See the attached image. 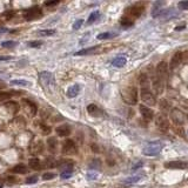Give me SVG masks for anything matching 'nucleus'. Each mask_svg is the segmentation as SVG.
<instances>
[{"label": "nucleus", "mask_w": 188, "mask_h": 188, "mask_svg": "<svg viewBox=\"0 0 188 188\" xmlns=\"http://www.w3.org/2000/svg\"><path fill=\"white\" fill-rule=\"evenodd\" d=\"M55 178V174L54 173H44L42 174V179L44 180H52V179H54Z\"/></svg>", "instance_id": "nucleus-36"}, {"label": "nucleus", "mask_w": 188, "mask_h": 188, "mask_svg": "<svg viewBox=\"0 0 188 188\" xmlns=\"http://www.w3.org/2000/svg\"><path fill=\"white\" fill-rule=\"evenodd\" d=\"M100 165H101V164H100V161L95 159V160L93 161V164L90 165V168H94V167H99V166H100Z\"/></svg>", "instance_id": "nucleus-46"}, {"label": "nucleus", "mask_w": 188, "mask_h": 188, "mask_svg": "<svg viewBox=\"0 0 188 188\" xmlns=\"http://www.w3.org/2000/svg\"><path fill=\"white\" fill-rule=\"evenodd\" d=\"M80 92V86L79 85H73L67 90V97L68 98H75Z\"/></svg>", "instance_id": "nucleus-20"}, {"label": "nucleus", "mask_w": 188, "mask_h": 188, "mask_svg": "<svg viewBox=\"0 0 188 188\" xmlns=\"http://www.w3.org/2000/svg\"><path fill=\"white\" fill-rule=\"evenodd\" d=\"M83 19H79V20H76V21L74 23V25H73V28H74V30H79V28L83 26Z\"/></svg>", "instance_id": "nucleus-39"}, {"label": "nucleus", "mask_w": 188, "mask_h": 188, "mask_svg": "<svg viewBox=\"0 0 188 188\" xmlns=\"http://www.w3.org/2000/svg\"><path fill=\"white\" fill-rule=\"evenodd\" d=\"M185 30V25H181V26H176L175 27V31H182Z\"/></svg>", "instance_id": "nucleus-50"}, {"label": "nucleus", "mask_w": 188, "mask_h": 188, "mask_svg": "<svg viewBox=\"0 0 188 188\" xmlns=\"http://www.w3.org/2000/svg\"><path fill=\"white\" fill-rule=\"evenodd\" d=\"M40 80H41V83H42V86H54V83H55V80H54V75L51 73V72H41L40 73Z\"/></svg>", "instance_id": "nucleus-9"}, {"label": "nucleus", "mask_w": 188, "mask_h": 188, "mask_svg": "<svg viewBox=\"0 0 188 188\" xmlns=\"http://www.w3.org/2000/svg\"><path fill=\"white\" fill-rule=\"evenodd\" d=\"M165 167L166 168H171V169H181V171H185V169H188V161L173 160V161L166 162Z\"/></svg>", "instance_id": "nucleus-5"}, {"label": "nucleus", "mask_w": 188, "mask_h": 188, "mask_svg": "<svg viewBox=\"0 0 188 188\" xmlns=\"http://www.w3.org/2000/svg\"><path fill=\"white\" fill-rule=\"evenodd\" d=\"M41 45H42V41H40V40H39V41H30V42H28V46H30V47H33V48H34V47L38 48V47H40Z\"/></svg>", "instance_id": "nucleus-38"}, {"label": "nucleus", "mask_w": 188, "mask_h": 188, "mask_svg": "<svg viewBox=\"0 0 188 188\" xmlns=\"http://www.w3.org/2000/svg\"><path fill=\"white\" fill-rule=\"evenodd\" d=\"M5 108L8 109L9 113H18L19 109H20V106L18 102H14V101H8L5 104Z\"/></svg>", "instance_id": "nucleus-19"}, {"label": "nucleus", "mask_w": 188, "mask_h": 188, "mask_svg": "<svg viewBox=\"0 0 188 188\" xmlns=\"http://www.w3.org/2000/svg\"><path fill=\"white\" fill-rule=\"evenodd\" d=\"M139 109H140V113H141V115L143 116L145 120L146 121L153 120V118H154V112H153V109H150L148 106L140 105Z\"/></svg>", "instance_id": "nucleus-13"}, {"label": "nucleus", "mask_w": 188, "mask_h": 188, "mask_svg": "<svg viewBox=\"0 0 188 188\" xmlns=\"http://www.w3.org/2000/svg\"><path fill=\"white\" fill-rule=\"evenodd\" d=\"M12 57H8V55H0V61H7L11 60Z\"/></svg>", "instance_id": "nucleus-48"}, {"label": "nucleus", "mask_w": 188, "mask_h": 188, "mask_svg": "<svg viewBox=\"0 0 188 188\" xmlns=\"http://www.w3.org/2000/svg\"><path fill=\"white\" fill-rule=\"evenodd\" d=\"M11 85H15V86H31L32 83L26 80H12Z\"/></svg>", "instance_id": "nucleus-28"}, {"label": "nucleus", "mask_w": 188, "mask_h": 188, "mask_svg": "<svg viewBox=\"0 0 188 188\" xmlns=\"http://www.w3.org/2000/svg\"><path fill=\"white\" fill-rule=\"evenodd\" d=\"M167 72H168V66L165 61H161L157 67V71H155V75L159 76L160 79H162L164 81H166L167 79Z\"/></svg>", "instance_id": "nucleus-11"}, {"label": "nucleus", "mask_w": 188, "mask_h": 188, "mask_svg": "<svg viewBox=\"0 0 188 188\" xmlns=\"http://www.w3.org/2000/svg\"><path fill=\"white\" fill-rule=\"evenodd\" d=\"M12 172L17 174H25L27 173V168L26 166L23 165V164H19V165H15L13 168H12Z\"/></svg>", "instance_id": "nucleus-23"}, {"label": "nucleus", "mask_w": 188, "mask_h": 188, "mask_svg": "<svg viewBox=\"0 0 188 188\" xmlns=\"http://www.w3.org/2000/svg\"><path fill=\"white\" fill-rule=\"evenodd\" d=\"M187 120H188V115H187Z\"/></svg>", "instance_id": "nucleus-53"}, {"label": "nucleus", "mask_w": 188, "mask_h": 188, "mask_svg": "<svg viewBox=\"0 0 188 188\" xmlns=\"http://www.w3.org/2000/svg\"><path fill=\"white\" fill-rule=\"evenodd\" d=\"M141 166H142V162H139V164H136L135 166H133V168H132V169H133V171H136V169H138V168H140Z\"/></svg>", "instance_id": "nucleus-49"}, {"label": "nucleus", "mask_w": 188, "mask_h": 188, "mask_svg": "<svg viewBox=\"0 0 188 188\" xmlns=\"http://www.w3.org/2000/svg\"><path fill=\"white\" fill-rule=\"evenodd\" d=\"M179 8L182 9V11H185V9H188V1H180L179 2Z\"/></svg>", "instance_id": "nucleus-40"}, {"label": "nucleus", "mask_w": 188, "mask_h": 188, "mask_svg": "<svg viewBox=\"0 0 188 188\" xmlns=\"http://www.w3.org/2000/svg\"><path fill=\"white\" fill-rule=\"evenodd\" d=\"M188 59V52H176L172 58L171 61V68L174 69L175 67H178L181 62H183L185 60Z\"/></svg>", "instance_id": "nucleus-4"}, {"label": "nucleus", "mask_w": 188, "mask_h": 188, "mask_svg": "<svg viewBox=\"0 0 188 188\" xmlns=\"http://www.w3.org/2000/svg\"><path fill=\"white\" fill-rule=\"evenodd\" d=\"M55 33L54 30H41L38 31V34L41 35V37H50V35H53Z\"/></svg>", "instance_id": "nucleus-30"}, {"label": "nucleus", "mask_w": 188, "mask_h": 188, "mask_svg": "<svg viewBox=\"0 0 188 188\" xmlns=\"http://www.w3.org/2000/svg\"><path fill=\"white\" fill-rule=\"evenodd\" d=\"M6 181H7L8 183H17L18 182L17 178H14V176H8L7 179H6Z\"/></svg>", "instance_id": "nucleus-45"}, {"label": "nucleus", "mask_w": 188, "mask_h": 188, "mask_svg": "<svg viewBox=\"0 0 188 188\" xmlns=\"http://www.w3.org/2000/svg\"><path fill=\"white\" fill-rule=\"evenodd\" d=\"M2 15H4V17L7 19V20H9V19H11V18L14 15V12H13V11H7V12H4V13H2Z\"/></svg>", "instance_id": "nucleus-41"}, {"label": "nucleus", "mask_w": 188, "mask_h": 188, "mask_svg": "<svg viewBox=\"0 0 188 188\" xmlns=\"http://www.w3.org/2000/svg\"><path fill=\"white\" fill-rule=\"evenodd\" d=\"M99 15H100L99 11H94V12H92L90 15V18H88V20H87V24H93L97 19H98Z\"/></svg>", "instance_id": "nucleus-32"}, {"label": "nucleus", "mask_w": 188, "mask_h": 188, "mask_svg": "<svg viewBox=\"0 0 188 188\" xmlns=\"http://www.w3.org/2000/svg\"><path fill=\"white\" fill-rule=\"evenodd\" d=\"M44 150V145L40 140H37V141H32L30 145V153L31 154H34V155H38V154H41Z\"/></svg>", "instance_id": "nucleus-14"}, {"label": "nucleus", "mask_w": 188, "mask_h": 188, "mask_svg": "<svg viewBox=\"0 0 188 188\" xmlns=\"http://www.w3.org/2000/svg\"><path fill=\"white\" fill-rule=\"evenodd\" d=\"M58 4H59V1H57V0L55 1H46L45 2L46 6H53V5H58Z\"/></svg>", "instance_id": "nucleus-47"}, {"label": "nucleus", "mask_w": 188, "mask_h": 188, "mask_svg": "<svg viewBox=\"0 0 188 188\" xmlns=\"http://www.w3.org/2000/svg\"><path fill=\"white\" fill-rule=\"evenodd\" d=\"M121 26H123V27H131V26H133V20L132 19H129V18H122L121 19Z\"/></svg>", "instance_id": "nucleus-29"}, {"label": "nucleus", "mask_w": 188, "mask_h": 188, "mask_svg": "<svg viewBox=\"0 0 188 188\" xmlns=\"http://www.w3.org/2000/svg\"><path fill=\"white\" fill-rule=\"evenodd\" d=\"M87 112L90 113V115L94 116V118H100V116L104 115L102 111L97 105H94V104H90V105L87 106Z\"/></svg>", "instance_id": "nucleus-15"}, {"label": "nucleus", "mask_w": 188, "mask_h": 188, "mask_svg": "<svg viewBox=\"0 0 188 188\" xmlns=\"http://www.w3.org/2000/svg\"><path fill=\"white\" fill-rule=\"evenodd\" d=\"M152 83H153V87L155 90L157 94H161L164 92V86H165V81L162 79H160L159 76L154 74L152 76Z\"/></svg>", "instance_id": "nucleus-12"}, {"label": "nucleus", "mask_w": 188, "mask_h": 188, "mask_svg": "<svg viewBox=\"0 0 188 188\" xmlns=\"http://www.w3.org/2000/svg\"><path fill=\"white\" fill-rule=\"evenodd\" d=\"M187 133H188V131H187Z\"/></svg>", "instance_id": "nucleus-54"}, {"label": "nucleus", "mask_w": 188, "mask_h": 188, "mask_svg": "<svg viewBox=\"0 0 188 188\" xmlns=\"http://www.w3.org/2000/svg\"><path fill=\"white\" fill-rule=\"evenodd\" d=\"M87 178H88L90 180H95V179L98 178V173H94V172H88V173H87Z\"/></svg>", "instance_id": "nucleus-42"}, {"label": "nucleus", "mask_w": 188, "mask_h": 188, "mask_svg": "<svg viewBox=\"0 0 188 188\" xmlns=\"http://www.w3.org/2000/svg\"><path fill=\"white\" fill-rule=\"evenodd\" d=\"M46 167H58V161L57 160H54L52 158H48L46 160V164H45Z\"/></svg>", "instance_id": "nucleus-34"}, {"label": "nucleus", "mask_w": 188, "mask_h": 188, "mask_svg": "<svg viewBox=\"0 0 188 188\" xmlns=\"http://www.w3.org/2000/svg\"><path fill=\"white\" fill-rule=\"evenodd\" d=\"M128 13L132 15V17H134V18H138V17H140V15L143 13V7H142V6H140V5L132 6V7L129 8Z\"/></svg>", "instance_id": "nucleus-18"}, {"label": "nucleus", "mask_w": 188, "mask_h": 188, "mask_svg": "<svg viewBox=\"0 0 188 188\" xmlns=\"http://www.w3.org/2000/svg\"><path fill=\"white\" fill-rule=\"evenodd\" d=\"M140 97H141V100H142L145 104H147L148 106H154L157 105V99H155V95L150 92L149 87H143L140 90Z\"/></svg>", "instance_id": "nucleus-3"}, {"label": "nucleus", "mask_w": 188, "mask_h": 188, "mask_svg": "<svg viewBox=\"0 0 188 188\" xmlns=\"http://www.w3.org/2000/svg\"><path fill=\"white\" fill-rule=\"evenodd\" d=\"M1 187H2V185H1V183H0V188H1Z\"/></svg>", "instance_id": "nucleus-52"}, {"label": "nucleus", "mask_w": 188, "mask_h": 188, "mask_svg": "<svg viewBox=\"0 0 188 188\" xmlns=\"http://www.w3.org/2000/svg\"><path fill=\"white\" fill-rule=\"evenodd\" d=\"M171 115H172V121L174 122L175 127H182L183 126L185 116H183V113L181 112V111L174 108L173 111H172V113H171Z\"/></svg>", "instance_id": "nucleus-8"}, {"label": "nucleus", "mask_w": 188, "mask_h": 188, "mask_svg": "<svg viewBox=\"0 0 188 188\" xmlns=\"http://www.w3.org/2000/svg\"><path fill=\"white\" fill-rule=\"evenodd\" d=\"M55 132L59 136H68L72 131H71V127L68 125H61V126L55 128Z\"/></svg>", "instance_id": "nucleus-17"}, {"label": "nucleus", "mask_w": 188, "mask_h": 188, "mask_svg": "<svg viewBox=\"0 0 188 188\" xmlns=\"http://www.w3.org/2000/svg\"><path fill=\"white\" fill-rule=\"evenodd\" d=\"M24 107L27 108V112L30 113L31 115H35L37 114V106L34 105V102H32L27 99H24L23 100Z\"/></svg>", "instance_id": "nucleus-16"}, {"label": "nucleus", "mask_w": 188, "mask_h": 188, "mask_svg": "<svg viewBox=\"0 0 188 188\" xmlns=\"http://www.w3.org/2000/svg\"><path fill=\"white\" fill-rule=\"evenodd\" d=\"M72 174H73V171H72V168H68V169H65V171H62V173H61V179H68V178H71L72 176Z\"/></svg>", "instance_id": "nucleus-33"}, {"label": "nucleus", "mask_w": 188, "mask_h": 188, "mask_svg": "<svg viewBox=\"0 0 188 188\" xmlns=\"http://www.w3.org/2000/svg\"><path fill=\"white\" fill-rule=\"evenodd\" d=\"M164 148V143L160 142V141H153V142H149L146 145V147L143 148L142 153L143 155L146 157H155L158 155L159 153Z\"/></svg>", "instance_id": "nucleus-2"}, {"label": "nucleus", "mask_w": 188, "mask_h": 188, "mask_svg": "<svg viewBox=\"0 0 188 188\" xmlns=\"http://www.w3.org/2000/svg\"><path fill=\"white\" fill-rule=\"evenodd\" d=\"M126 62H127V59L125 57H116L115 59H113L112 65L114 67H122L126 65Z\"/></svg>", "instance_id": "nucleus-21"}, {"label": "nucleus", "mask_w": 188, "mask_h": 188, "mask_svg": "<svg viewBox=\"0 0 188 188\" xmlns=\"http://www.w3.org/2000/svg\"><path fill=\"white\" fill-rule=\"evenodd\" d=\"M47 145H48V148L51 152H54V150L57 149V147H58V140L55 139V138H50L48 140H47Z\"/></svg>", "instance_id": "nucleus-24"}, {"label": "nucleus", "mask_w": 188, "mask_h": 188, "mask_svg": "<svg viewBox=\"0 0 188 188\" xmlns=\"http://www.w3.org/2000/svg\"><path fill=\"white\" fill-rule=\"evenodd\" d=\"M155 125H157V127L159 129L166 132L169 128V121H168V119H167V116H166L165 114L159 113L158 115H157V118H155Z\"/></svg>", "instance_id": "nucleus-6"}, {"label": "nucleus", "mask_w": 188, "mask_h": 188, "mask_svg": "<svg viewBox=\"0 0 188 188\" xmlns=\"http://www.w3.org/2000/svg\"><path fill=\"white\" fill-rule=\"evenodd\" d=\"M18 44L15 42V41H4V42H1V46L2 47H14L17 46Z\"/></svg>", "instance_id": "nucleus-37"}, {"label": "nucleus", "mask_w": 188, "mask_h": 188, "mask_svg": "<svg viewBox=\"0 0 188 188\" xmlns=\"http://www.w3.org/2000/svg\"><path fill=\"white\" fill-rule=\"evenodd\" d=\"M115 35V33H111V32H105V33H100L97 35V39L99 40H105V39H111Z\"/></svg>", "instance_id": "nucleus-27"}, {"label": "nucleus", "mask_w": 188, "mask_h": 188, "mask_svg": "<svg viewBox=\"0 0 188 188\" xmlns=\"http://www.w3.org/2000/svg\"><path fill=\"white\" fill-rule=\"evenodd\" d=\"M40 128L42 131V134H45V135H48L51 133V127H48L45 123H40Z\"/></svg>", "instance_id": "nucleus-35"}, {"label": "nucleus", "mask_w": 188, "mask_h": 188, "mask_svg": "<svg viewBox=\"0 0 188 188\" xmlns=\"http://www.w3.org/2000/svg\"><path fill=\"white\" fill-rule=\"evenodd\" d=\"M38 181V178L37 176H31V178H28V179H27V180H26V183H35V182H37Z\"/></svg>", "instance_id": "nucleus-43"}, {"label": "nucleus", "mask_w": 188, "mask_h": 188, "mask_svg": "<svg viewBox=\"0 0 188 188\" xmlns=\"http://www.w3.org/2000/svg\"><path fill=\"white\" fill-rule=\"evenodd\" d=\"M139 83L141 85V88H143V87H148V85H149V79H148V76L146 74H140V76H139Z\"/></svg>", "instance_id": "nucleus-26"}, {"label": "nucleus", "mask_w": 188, "mask_h": 188, "mask_svg": "<svg viewBox=\"0 0 188 188\" xmlns=\"http://www.w3.org/2000/svg\"><path fill=\"white\" fill-rule=\"evenodd\" d=\"M141 179V175H134V176H129V178H127L126 180L123 181L125 183H135V182H138V181Z\"/></svg>", "instance_id": "nucleus-31"}, {"label": "nucleus", "mask_w": 188, "mask_h": 188, "mask_svg": "<svg viewBox=\"0 0 188 188\" xmlns=\"http://www.w3.org/2000/svg\"><path fill=\"white\" fill-rule=\"evenodd\" d=\"M28 166H30L32 169L39 171L40 167H41V164H40V160L38 158H32V159H30V161H28Z\"/></svg>", "instance_id": "nucleus-22"}, {"label": "nucleus", "mask_w": 188, "mask_h": 188, "mask_svg": "<svg viewBox=\"0 0 188 188\" xmlns=\"http://www.w3.org/2000/svg\"><path fill=\"white\" fill-rule=\"evenodd\" d=\"M5 32H7V28H5V27H1L0 28V34L1 33H5Z\"/></svg>", "instance_id": "nucleus-51"}, {"label": "nucleus", "mask_w": 188, "mask_h": 188, "mask_svg": "<svg viewBox=\"0 0 188 188\" xmlns=\"http://www.w3.org/2000/svg\"><path fill=\"white\" fill-rule=\"evenodd\" d=\"M12 97V94L11 93H0V99L1 100H5V99H8Z\"/></svg>", "instance_id": "nucleus-44"}, {"label": "nucleus", "mask_w": 188, "mask_h": 188, "mask_svg": "<svg viewBox=\"0 0 188 188\" xmlns=\"http://www.w3.org/2000/svg\"><path fill=\"white\" fill-rule=\"evenodd\" d=\"M121 97H122V100L128 105H136L138 104V90H136V87H134V86L126 87L121 92Z\"/></svg>", "instance_id": "nucleus-1"}, {"label": "nucleus", "mask_w": 188, "mask_h": 188, "mask_svg": "<svg viewBox=\"0 0 188 188\" xmlns=\"http://www.w3.org/2000/svg\"><path fill=\"white\" fill-rule=\"evenodd\" d=\"M78 150V147L73 140H66L62 143V153L65 155H74Z\"/></svg>", "instance_id": "nucleus-7"}, {"label": "nucleus", "mask_w": 188, "mask_h": 188, "mask_svg": "<svg viewBox=\"0 0 188 188\" xmlns=\"http://www.w3.org/2000/svg\"><path fill=\"white\" fill-rule=\"evenodd\" d=\"M97 48H98V46H94V47H88V48H83V50H80V51L75 52V55H86V54H90V53L94 52Z\"/></svg>", "instance_id": "nucleus-25"}, {"label": "nucleus", "mask_w": 188, "mask_h": 188, "mask_svg": "<svg viewBox=\"0 0 188 188\" xmlns=\"http://www.w3.org/2000/svg\"><path fill=\"white\" fill-rule=\"evenodd\" d=\"M41 15V9L35 6V7H31L27 8L25 12H24V17L26 20H34Z\"/></svg>", "instance_id": "nucleus-10"}]
</instances>
